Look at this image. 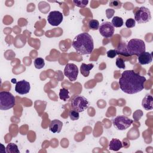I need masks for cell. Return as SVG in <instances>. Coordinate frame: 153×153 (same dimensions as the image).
Wrapping results in <instances>:
<instances>
[{"mask_svg": "<svg viewBox=\"0 0 153 153\" xmlns=\"http://www.w3.org/2000/svg\"><path fill=\"white\" fill-rule=\"evenodd\" d=\"M146 81L145 76L135 72L133 70H126L121 74L118 84L123 92L133 94L141 91L144 88Z\"/></svg>", "mask_w": 153, "mask_h": 153, "instance_id": "6da1fadb", "label": "cell"}, {"mask_svg": "<svg viewBox=\"0 0 153 153\" xmlns=\"http://www.w3.org/2000/svg\"><path fill=\"white\" fill-rule=\"evenodd\" d=\"M72 45L79 54H90L93 50L94 42L89 33L84 32L77 35L74 38Z\"/></svg>", "mask_w": 153, "mask_h": 153, "instance_id": "7a4b0ae2", "label": "cell"}, {"mask_svg": "<svg viewBox=\"0 0 153 153\" xmlns=\"http://www.w3.org/2000/svg\"><path fill=\"white\" fill-rule=\"evenodd\" d=\"M126 49L129 56L136 55L138 57L145 51V43L140 39H131L128 42Z\"/></svg>", "mask_w": 153, "mask_h": 153, "instance_id": "3957f363", "label": "cell"}, {"mask_svg": "<svg viewBox=\"0 0 153 153\" xmlns=\"http://www.w3.org/2000/svg\"><path fill=\"white\" fill-rule=\"evenodd\" d=\"M16 104L15 97L9 91L0 92V109L8 110L14 107Z\"/></svg>", "mask_w": 153, "mask_h": 153, "instance_id": "277c9868", "label": "cell"}, {"mask_svg": "<svg viewBox=\"0 0 153 153\" xmlns=\"http://www.w3.org/2000/svg\"><path fill=\"white\" fill-rule=\"evenodd\" d=\"M90 105L89 101L86 97L82 96H76L71 101V108L77 112H82L88 108Z\"/></svg>", "mask_w": 153, "mask_h": 153, "instance_id": "5b68a950", "label": "cell"}, {"mask_svg": "<svg viewBox=\"0 0 153 153\" xmlns=\"http://www.w3.org/2000/svg\"><path fill=\"white\" fill-rule=\"evenodd\" d=\"M151 19L150 10L145 7H140L134 13V20L138 23H145Z\"/></svg>", "mask_w": 153, "mask_h": 153, "instance_id": "8992f818", "label": "cell"}, {"mask_svg": "<svg viewBox=\"0 0 153 153\" xmlns=\"http://www.w3.org/2000/svg\"><path fill=\"white\" fill-rule=\"evenodd\" d=\"M133 120L125 115H119L112 120L114 126L118 130H125L132 124Z\"/></svg>", "mask_w": 153, "mask_h": 153, "instance_id": "52a82bcc", "label": "cell"}, {"mask_svg": "<svg viewBox=\"0 0 153 153\" xmlns=\"http://www.w3.org/2000/svg\"><path fill=\"white\" fill-rule=\"evenodd\" d=\"M64 75L71 81H75L78 75V67L74 63H67L65 67Z\"/></svg>", "mask_w": 153, "mask_h": 153, "instance_id": "ba28073f", "label": "cell"}, {"mask_svg": "<svg viewBox=\"0 0 153 153\" xmlns=\"http://www.w3.org/2000/svg\"><path fill=\"white\" fill-rule=\"evenodd\" d=\"M114 27L109 22H103L99 26V32L105 38H111L114 33Z\"/></svg>", "mask_w": 153, "mask_h": 153, "instance_id": "9c48e42d", "label": "cell"}, {"mask_svg": "<svg viewBox=\"0 0 153 153\" xmlns=\"http://www.w3.org/2000/svg\"><path fill=\"white\" fill-rule=\"evenodd\" d=\"M63 19V16L62 13L59 11H51L47 16L48 23L54 26L59 25L62 22Z\"/></svg>", "mask_w": 153, "mask_h": 153, "instance_id": "30bf717a", "label": "cell"}, {"mask_svg": "<svg viewBox=\"0 0 153 153\" xmlns=\"http://www.w3.org/2000/svg\"><path fill=\"white\" fill-rule=\"evenodd\" d=\"M30 89V85L28 81L26 80H21L18 81L15 86V91L20 94H27Z\"/></svg>", "mask_w": 153, "mask_h": 153, "instance_id": "8fae6325", "label": "cell"}, {"mask_svg": "<svg viewBox=\"0 0 153 153\" xmlns=\"http://www.w3.org/2000/svg\"><path fill=\"white\" fill-rule=\"evenodd\" d=\"M138 62L140 65H148L152 62V56L151 53L149 52H143L141 54L138 56L137 58Z\"/></svg>", "mask_w": 153, "mask_h": 153, "instance_id": "7c38bea8", "label": "cell"}, {"mask_svg": "<svg viewBox=\"0 0 153 153\" xmlns=\"http://www.w3.org/2000/svg\"><path fill=\"white\" fill-rule=\"evenodd\" d=\"M62 126L63 123L62 121L59 120H53L50 124L49 129L53 133H59L61 131Z\"/></svg>", "mask_w": 153, "mask_h": 153, "instance_id": "4fadbf2b", "label": "cell"}, {"mask_svg": "<svg viewBox=\"0 0 153 153\" xmlns=\"http://www.w3.org/2000/svg\"><path fill=\"white\" fill-rule=\"evenodd\" d=\"M142 106L145 110L149 111L153 108V97L151 95H146L142 102Z\"/></svg>", "mask_w": 153, "mask_h": 153, "instance_id": "5bb4252c", "label": "cell"}, {"mask_svg": "<svg viewBox=\"0 0 153 153\" xmlns=\"http://www.w3.org/2000/svg\"><path fill=\"white\" fill-rule=\"evenodd\" d=\"M123 147L122 142L118 139L113 138L109 143V149L112 151H118Z\"/></svg>", "mask_w": 153, "mask_h": 153, "instance_id": "9a60e30c", "label": "cell"}, {"mask_svg": "<svg viewBox=\"0 0 153 153\" xmlns=\"http://www.w3.org/2000/svg\"><path fill=\"white\" fill-rule=\"evenodd\" d=\"M94 67V65L93 63L85 64L82 63L80 67L81 74L85 77H87L90 74V71Z\"/></svg>", "mask_w": 153, "mask_h": 153, "instance_id": "2e32d148", "label": "cell"}, {"mask_svg": "<svg viewBox=\"0 0 153 153\" xmlns=\"http://www.w3.org/2000/svg\"><path fill=\"white\" fill-rule=\"evenodd\" d=\"M126 46L127 44L125 42L121 41L118 45V47H117V48L115 49V50L117 51V53L118 54H121L123 55L124 56L128 57V54L127 51V49H126Z\"/></svg>", "mask_w": 153, "mask_h": 153, "instance_id": "e0dca14e", "label": "cell"}, {"mask_svg": "<svg viewBox=\"0 0 153 153\" xmlns=\"http://www.w3.org/2000/svg\"><path fill=\"white\" fill-rule=\"evenodd\" d=\"M59 97L61 100L63 101H66L70 98V93L68 89L65 88H62L59 91Z\"/></svg>", "mask_w": 153, "mask_h": 153, "instance_id": "ac0fdd59", "label": "cell"}, {"mask_svg": "<svg viewBox=\"0 0 153 153\" xmlns=\"http://www.w3.org/2000/svg\"><path fill=\"white\" fill-rule=\"evenodd\" d=\"M5 151L8 153H20V151L16 144L14 143H10L6 146Z\"/></svg>", "mask_w": 153, "mask_h": 153, "instance_id": "d6986e66", "label": "cell"}, {"mask_svg": "<svg viewBox=\"0 0 153 153\" xmlns=\"http://www.w3.org/2000/svg\"><path fill=\"white\" fill-rule=\"evenodd\" d=\"M111 23L114 27H120L123 25L124 22H123V20L121 17H118V16H115L112 18Z\"/></svg>", "mask_w": 153, "mask_h": 153, "instance_id": "ffe728a7", "label": "cell"}, {"mask_svg": "<svg viewBox=\"0 0 153 153\" xmlns=\"http://www.w3.org/2000/svg\"><path fill=\"white\" fill-rule=\"evenodd\" d=\"M88 28L91 30H97L99 28V22L98 20L95 19H91L89 20L88 23Z\"/></svg>", "mask_w": 153, "mask_h": 153, "instance_id": "44dd1931", "label": "cell"}, {"mask_svg": "<svg viewBox=\"0 0 153 153\" xmlns=\"http://www.w3.org/2000/svg\"><path fill=\"white\" fill-rule=\"evenodd\" d=\"M34 65L36 69H42L45 65L44 60L42 58L37 57L34 60Z\"/></svg>", "mask_w": 153, "mask_h": 153, "instance_id": "7402d4cb", "label": "cell"}, {"mask_svg": "<svg viewBox=\"0 0 153 153\" xmlns=\"http://www.w3.org/2000/svg\"><path fill=\"white\" fill-rule=\"evenodd\" d=\"M109 5L110 7L113 8L114 9H120L122 6V2L117 0L111 1L109 3Z\"/></svg>", "mask_w": 153, "mask_h": 153, "instance_id": "603a6c76", "label": "cell"}, {"mask_svg": "<svg viewBox=\"0 0 153 153\" xmlns=\"http://www.w3.org/2000/svg\"><path fill=\"white\" fill-rule=\"evenodd\" d=\"M69 117H70L71 120H72V121L77 120L79 118V112H77L76 111H75V110H74V109L70 111V112L69 113Z\"/></svg>", "mask_w": 153, "mask_h": 153, "instance_id": "cb8c5ba5", "label": "cell"}, {"mask_svg": "<svg viewBox=\"0 0 153 153\" xmlns=\"http://www.w3.org/2000/svg\"><path fill=\"white\" fill-rule=\"evenodd\" d=\"M74 4L79 8H84L87 6L88 3V1H78V0H74L73 1Z\"/></svg>", "mask_w": 153, "mask_h": 153, "instance_id": "d4e9b609", "label": "cell"}, {"mask_svg": "<svg viewBox=\"0 0 153 153\" xmlns=\"http://www.w3.org/2000/svg\"><path fill=\"white\" fill-rule=\"evenodd\" d=\"M143 116V112L140 109H137L135 112H134L133 114V117L134 120L136 121H138L141 117Z\"/></svg>", "mask_w": 153, "mask_h": 153, "instance_id": "484cf974", "label": "cell"}, {"mask_svg": "<svg viewBox=\"0 0 153 153\" xmlns=\"http://www.w3.org/2000/svg\"><path fill=\"white\" fill-rule=\"evenodd\" d=\"M116 66L117 68L120 69H124L126 68L125 66V61L122 58L118 57L116 59Z\"/></svg>", "mask_w": 153, "mask_h": 153, "instance_id": "4316f807", "label": "cell"}, {"mask_svg": "<svg viewBox=\"0 0 153 153\" xmlns=\"http://www.w3.org/2000/svg\"><path fill=\"white\" fill-rule=\"evenodd\" d=\"M135 25H136V21L134 20V19H132V18L128 19L126 22V26L127 28H132L134 27Z\"/></svg>", "mask_w": 153, "mask_h": 153, "instance_id": "83f0119b", "label": "cell"}, {"mask_svg": "<svg viewBox=\"0 0 153 153\" xmlns=\"http://www.w3.org/2000/svg\"><path fill=\"white\" fill-rule=\"evenodd\" d=\"M106 55H107L108 57L111 58V59H113L115 57H116L118 55V54H117V51L115 50H109V51H107Z\"/></svg>", "mask_w": 153, "mask_h": 153, "instance_id": "f1b7e54d", "label": "cell"}, {"mask_svg": "<svg viewBox=\"0 0 153 153\" xmlns=\"http://www.w3.org/2000/svg\"><path fill=\"white\" fill-rule=\"evenodd\" d=\"M106 13L107 18L110 19L113 16V15L115 13V10H113V9H107L106 10Z\"/></svg>", "mask_w": 153, "mask_h": 153, "instance_id": "f546056e", "label": "cell"}]
</instances>
